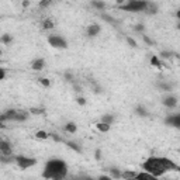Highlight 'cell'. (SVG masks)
Returning <instances> with one entry per match:
<instances>
[{"label":"cell","mask_w":180,"mask_h":180,"mask_svg":"<svg viewBox=\"0 0 180 180\" xmlns=\"http://www.w3.org/2000/svg\"><path fill=\"white\" fill-rule=\"evenodd\" d=\"M142 169L146 172H149L151 174H153L155 177L163 176L166 172L170 170H179V166L169 158H156L152 156L149 159H146V162H143Z\"/></svg>","instance_id":"1"},{"label":"cell","mask_w":180,"mask_h":180,"mask_svg":"<svg viewBox=\"0 0 180 180\" xmlns=\"http://www.w3.org/2000/svg\"><path fill=\"white\" fill-rule=\"evenodd\" d=\"M68 173V166L63 160L61 159H51L47 162L45 169L42 172V177L45 179H53V180H61L65 179Z\"/></svg>","instance_id":"2"},{"label":"cell","mask_w":180,"mask_h":180,"mask_svg":"<svg viewBox=\"0 0 180 180\" xmlns=\"http://www.w3.org/2000/svg\"><path fill=\"white\" fill-rule=\"evenodd\" d=\"M148 4V0H127V3L120 6L121 10L124 11H131V13H138L143 11Z\"/></svg>","instance_id":"3"},{"label":"cell","mask_w":180,"mask_h":180,"mask_svg":"<svg viewBox=\"0 0 180 180\" xmlns=\"http://www.w3.org/2000/svg\"><path fill=\"white\" fill-rule=\"evenodd\" d=\"M48 44L51 47L56 48V49H65V48H68L66 39L62 38L61 35H49L48 37Z\"/></svg>","instance_id":"4"},{"label":"cell","mask_w":180,"mask_h":180,"mask_svg":"<svg viewBox=\"0 0 180 180\" xmlns=\"http://www.w3.org/2000/svg\"><path fill=\"white\" fill-rule=\"evenodd\" d=\"M16 163L18 168L21 169H28L31 168V166L37 165V159H34V158H28V156H16Z\"/></svg>","instance_id":"5"},{"label":"cell","mask_w":180,"mask_h":180,"mask_svg":"<svg viewBox=\"0 0 180 180\" xmlns=\"http://www.w3.org/2000/svg\"><path fill=\"white\" fill-rule=\"evenodd\" d=\"M162 104L165 107H168V108H174V107H177V97L176 96H172V94L165 96L162 100Z\"/></svg>","instance_id":"6"},{"label":"cell","mask_w":180,"mask_h":180,"mask_svg":"<svg viewBox=\"0 0 180 180\" xmlns=\"http://www.w3.org/2000/svg\"><path fill=\"white\" fill-rule=\"evenodd\" d=\"M166 125H172L174 128H180V114H173L165 118Z\"/></svg>","instance_id":"7"},{"label":"cell","mask_w":180,"mask_h":180,"mask_svg":"<svg viewBox=\"0 0 180 180\" xmlns=\"http://www.w3.org/2000/svg\"><path fill=\"white\" fill-rule=\"evenodd\" d=\"M11 152H13V148H11L10 142H7V141H4V139H0V153L11 155Z\"/></svg>","instance_id":"8"},{"label":"cell","mask_w":180,"mask_h":180,"mask_svg":"<svg viewBox=\"0 0 180 180\" xmlns=\"http://www.w3.org/2000/svg\"><path fill=\"white\" fill-rule=\"evenodd\" d=\"M45 66V61L42 58H38V59H34V62L31 63V68H32L34 70H37V72H39V70H42Z\"/></svg>","instance_id":"9"},{"label":"cell","mask_w":180,"mask_h":180,"mask_svg":"<svg viewBox=\"0 0 180 180\" xmlns=\"http://www.w3.org/2000/svg\"><path fill=\"white\" fill-rule=\"evenodd\" d=\"M86 32H87L89 37H96L98 32H100V25L98 24H90L89 27H87Z\"/></svg>","instance_id":"10"},{"label":"cell","mask_w":180,"mask_h":180,"mask_svg":"<svg viewBox=\"0 0 180 180\" xmlns=\"http://www.w3.org/2000/svg\"><path fill=\"white\" fill-rule=\"evenodd\" d=\"M145 11L146 14H151V16H153V14H156L158 11H159V7H158L155 3H152V2H148V4H146V7H145Z\"/></svg>","instance_id":"11"},{"label":"cell","mask_w":180,"mask_h":180,"mask_svg":"<svg viewBox=\"0 0 180 180\" xmlns=\"http://www.w3.org/2000/svg\"><path fill=\"white\" fill-rule=\"evenodd\" d=\"M158 87H159L162 92H172V90H173V84L169 83V82H159Z\"/></svg>","instance_id":"12"},{"label":"cell","mask_w":180,"mask_h":180,"mask_svg":"<svg viewBox=\"0 0 180 180\" xmlns=\"http://www.w3.org/2000/svg\"><path fill=\"white\" fill-rule=\"evenodd\" d=\"M11 162H16V156H13V155H0V163H4V165H7V163H11Z\"/></svg>","instance_id":"13"},{"label":"cell","mask_w":180,"mask_h":180,"mask_svg":"<svg viewBox=\"0 0 180 180\" xmlns=\"http://www.w3.org/2000/svg\"><path fill=\"white\" fill-rule=\"evenodd\" d=\"M27 118H28L27 111H17L16 117H14V121H17V122H22V121H25Z\"/></svg>","instance_id":"14"},{"label":"cell","mask_w":180,"mask_h":180,"mask_svg":"<svg viewBox=\"0 0 180 180\" xmlns=\"http://www.w3.org/2000/svg\"><path fill=\"white\" fill-rule=\"evenodd\" d=\"M135 179H143V180H152L155 179L153 174H151L149 172H141V173H137V176H135Z\"/></svg>","instance_id":"15"},{"label":"cell","mask_w":180,"mask_h":180,"mask_svg":"<svg viewBox=\"0 0 180 180\" xmlns=\"http://www.w3.org/2000/svg\"><path fill=\"white\" fill-rule=\"evenodd\" d=\"M135 112H137V115H139V117H148V115H149L148 108H145L143 106H137Z\"/></svg>","instance_id":"16"},{"label":"cell","mask_w":180,"mask_h":180,"mask_svg":"<svg viewBox=\"0 0 180 180\" xmlns=\"http://www.w3.org/2000/svg\"><path fill=\"white\" fill-rule=\"evenodd\" d=\"M16 112H17V110H14V108H10V110H6L3 114H4V117H6V120L7 121H14V117H16Z\"/></svg>","instance_id":"17"},{"label":"cell","mask_w":180,"mask_h":180,"mask_svg":"<svg viewBox=\"0 0 180 180\" xmlns=\"http://www.w3.org/2000/svg\"><path fill=\"white\" fill-rule=\"evenodd\" d=\"M173 56H179L176 52H172V51H162V52L159 53V58H163V59H172Z\"/></svg>","instance_id":"18"},{"label":"cell","mask_w":180,"mask_h":180,"mask_svg":"<svg viewBox=\"0 0 180 180\" xmlns=\"http://www.w3.org/2000/svg\"><path fill=\"white\" fill-rule=\"evenodd\" d=\"M92 6L94 8H97V10H104V7H106V3L103 2V0H92Z\"/></svg>","instance_id":"19"},{"label":"cell","mask_w":180,"mask_h":180,"mask_svg":"<svg viewBox=\"0 0 180 180\" xmlns=\"http://www.w3.org/2000/svg\"><path fill=\"white\" fill-rule=\"evenodd\" d=\"M135 176H137V172H131V170H125L121 173V179H135Z\"/></svg>","instance_id":"20"},{"label":"cell","mask_w":180,"mask_h":180,"mask_svg":"<svg viewBox=\"0 0 180 180\" xmlns=\"http://www.w3.org/2000/svg\"><path fill=\"white\" fill-rule=\"evenodd\" d=\"M151 65H152V66H155V68H158V69H162V68H163L159 56H152V58H151Z\"/></svg>","instance_id":"21"},{"label":"cell","mask_w":180,"mask_h":180,"mask_svg":"<svg viewBox=\"0 0 180 180\" xmlns=\"http://www.w3.org/2000/svg\"><path fill=\"white\" fill-rule=\"evenodd\" d=\"M96 127H97V129H98L100 132H108V131H110V127H111V125H108V124L101 122V121H100V122L96 124Z\"/></svg>","instance_id":"22"},{"label":"cell","mask_w":180,"mask_h":180,"mask_svg":"<svg viewBox=\"0 0 180 180\" xmlns=\"http://www.w3.org/2000/svg\"><path fill=\"white\" fill-rule=\"evenodd\" d=\"M53 27H55V24H53V21L51 18H45L44 21H42V28H44V30H52Z\"/></svg>","instance_id":"23"},{"label":"cell","mask_w":180,"mask_h":180,"mask_svg":"<svg viewBox=\"0 0 180 180\" xmlns=\"http://www.w3.org/2000/svg\"><path fill=\"white\" fill-rule=\"evenodd\" d=\"M114 115L112 114H104L103 117H101V122H106V124H108V125H111L112 122H114Z\"/></svg>","instance_id":"24"},{"label":"cell","mask_w":180,"mask_h":180,"mask_svg":"<svg viewBox=\"0 0 180 180\" xmlns=\"http://www.w3.org/2000/svg\"><path fill=\"white\" fill-rule=\"evenodd\" d=\"M65 131L70 132V134H75V132L78 131V127H76L75 122H68L66 125H65Z\"/></svg>","instance_id":"25"},{"label":"cell","mask_w":180,"mask_h":180,"mask_svg":"<svg viewBox=\"0 0 180 180\" xmlns=\"http://www.w3.org/2000/svg\"><path fill=\"white\" fill-rule=\"evenodd\" d=\"M66 145L69 146L70 149H73L75 152H78V153H80V152H82V148L76 142H73V141H66Z\"/></svg>","instance_id":"26"},{"label":"cell","mask_w":180,"mask_h":180,"mask_svg":"<svg viewBox=\"0 0 180 180\" xmlns=\"http://www.w3.org/2000/svg\"><path fill=\"white\" fill-rule=\"evenodd\" d=\"M35 138H38V139H48V138H49V134H48L47 131H37Z\"/></svg>","instance_id":"27"},{"label":"cell","mask_w":180,"mask_h":180,"mask_svg":"<svg viewBox=\"0 0 180 180\" xmlns=\"http://www.w3.org/2000/svg\"><path fill=\"white\" fill-rule=\"evenodd\" d=\"M101 18H103V20H104V21L110 22V24H115V22H117V20H115V18H114V17L108 16V14H106V13H103V14H101Z\"/></svg>","instance_id":"28"},{"label":"cell","mask_w":180,"mask_h":180,"mask_svg":"<svg viewBox=\"0 0 180 180\" xmlns=\"http://www.w3.org/2000/svg\"><path fill=\"white\" fill-rule=\"evenodd\" d=\"M30 112L31 114H35V115H39V114H44L45 112V108H38V107H32V108L30 110Z\"/></svg>","instance_id":"29"},{"label":"cell","mask_w":180,"mask_h":180,"mask_svg":"<svg viewBox=\"0 0 180 180\" xmlns=\"http://www.w3.org/2000/svg\"><path fill=\"white\" fill-rule=\"evenodd\" d=\"M110 173H111V177H114V179H121V172L117 168H112L110 170Z\"/></svg>","instance_id":"30"},{"label":"cell","mask_w":180,"mask_h":180,"mask_svg":"<svg viewBox=\"0 0 180 180\" xmlns=\"http://www.w3.org/2000/svg\"><path fill=\"white\" fill-rule=\"evenodd\" d=\"M0 41H2L3 44H10V42L13 41V38H11V35H8V34H4V35L0 38Z\"/></svg>","instance_id":"31"},{"label":"cell","mask_w":180,"mask_h":180,"mask_svg":"<svg viewBox=\"0 0 180 180\" xmlns=\"http://www.w3.org/2000/svg\"><path fill=\"white\" fill-rule=\"evenodd\" d=\"M127 42H128V45H129L131 48H137V47H138L137 41H135L132 37H127Z\"/></svg>","instance_id":"32"},{"label":"cell","mask_w":180,"mask_h":180,"mask_svg":"<svg viewBox=\"0 0 180 180\" xmlns=\"http://www.w3.org/2000/svg\"><path fill=\"white\" fill-rule=\"evenodd\" d=\"M52 2H53V0H39V4L38 6L41 8H45V7H48V6H49Z\"/></svg>","instance_id":"33"},{"label":"cell","mask_w":180,"mask_h":180,"mask_svg":"<svg viewBox=\"0 0 180 180\" xmlns=\"http://www.w3.org/2000/svg\"><path fill=\"white\" fill-rule=\"evenodd\" d=\"M39 83H41L44 87H49L51 86L49 79H47V78H39Z\"/></svg>","instance_id":"34"},{"label":"cell","mask_w":180,"mask_h":180,"mask_svg":"<svg viewBox=\"0 0 180 180\" xmlns=\"http://www.w3.org/2000/svg\"><path fill=\"white\" fill-rule=\"evenodd\" d=\"M134 30L137 31V32H141V34H142L143 31H145V25H143V24H135V25H134Z\"/></svg>","instance_id":"35"},{"label":"cell","mask_w":180,"mask_h":180,"mask_svg":"<svg viewBox=\"0 0 180 180\" xmlns=\"http://www.w3.org/2000/svg\"><path fill=\"white\" fill-rule=\"evenodd\" d=\"M142 39H143V42H145V44H148V45H153V41H152V39L149 38L148 35H145V34H142Z\"/></svg>","instance_id":"36"},{"label":"cell","mask_w":180,"mask_h":180,"mask_svg":"<svg viewBox=\"0 0 180 180\" xmlns=\"http://www.w3.org/2000/svg\"><path fill=\"white\" fill-rule=\"evenodd\" d=\"M4 121H7L6 120V117H4V114H0V128H6V124H4Z\"/></svg>","instance_id":"37"},{"label":"cell","mask_w":180,"mask_h":180,"mask_svg":"<svg viewBox=\"0 0 180 180\" xmlns=\"http://www.w3.org/2000/svg\"><path fill=\"white\" fill-rule=\"evenodd\" d=\"M49 138H52L53 141H55V142H61V137H59V135H56V134H49Z\"/></svg>","instance_id":"38"},{"label":"cell","mask_w":180,"mask_h":180,"mask_svg":"<svg viewBox=\"0 0 180 180\" xmlns=\"http://www.w3.org/2000/svg\"><path fill=\"white\" fill-rule=\"evenodd\" d=\"M76 101H78L79 106H84V104H86V98H84V97H78V98H76Z\"/></svg>","instance_id":"39"},{"label":"cell","mask_w":180,"mask_h":180,"mask_svg":"<svg viewBox=\"0 0 180 180\" xmlns=\"http://www.w3.org/2000/svg\"><path fill=\"white\" fill-rule=\"evenodd\" d=\"M94 158H96V160H100V159H101V151H100V149H96Z\"/></svg>","instance_id":"40"},{"label":"cell","mask_w":180,"mask_h":180,"mask_svg":"<svg viewBox=\"0 0 180 180\" xmlns=\"http://www.w3.org/2000/svg\"><path fill=\"white\" fill-rule=\"evenodd\" d=\"M65 79H66V80L68 82H72V83H73V76H72V73H65Z\"/></svg>","instance_id":"41"},{"label":"cell","mask_w":180,"mask_h":180,"mask_svg":"<svg viewBox=\"0 0 180 180\" xmlns=\"http://www.w3.org/2000/svg\"><path fill=\"white\" fill-rule=\"evenodd\" d=\"M4 78H6V69L4 68H0V80H3Z\"/></svg>","instance_id":"42"},{"label":"cell","mask_w":180,"mask_h":180,"mask_svg":"<svg viewBox=\"0 0 180 180\" xmlns=\"http://www.w3.org/2000/svg\"><path fill=\"white\" fill-rule=\"evenodd\" d=\"M100 180H111V176H100Z\"/></svg>","instance_id":"43"},{"label":"cell","mask_w":180,"mask_h":180,"mask_svg":"<svg viewBox=\"0 0 180 180\" xmlns=\"http://www.w3.org/2000/svg\"><path fill=\"white\" fill-rule=\"evenodd\" d=\"M22 6H24V7H28V6H30V2H28V0H24V2H22Z\"/></svg>","instance_id":"44"},{"label":"cell","mask_w":180,"mask_h":180,"mask_svg":"<svg viewBox=\"0 0 180 180\" xmlns=\"http://www.w3.org/2000/svg\"><path fill=\"white\" fill-rule=\"evenodd\" d=\"M115 2H117L118 6H121V4H124V3H125V0H115Z\"/></svg>","instance_id":"45"},{"label":"cell","mask_w":180,"mask_h":180,"mask_svg":"<svg viewBox=\"0 0 180 180\" xmlns=\"http://www.w3.org/2000/svg\"><path fill=\"white\" fill-rule=\"evenodd\" d=\"M0 56H2V49H0Z\"/></svg>","instance_id":"46"}]
</instances>
